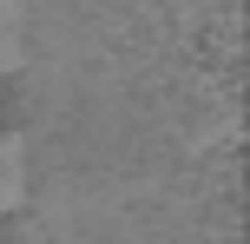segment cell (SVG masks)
Returning a JSON list of instances; mask_svg holds the SVG:
<instances>
[{
    "label": "cell",
    "instance_id": "1",
    "mask_svg": "<svg viewBox=\"0 0 250 244\" xmlns=\"http://www.w3.org/2000/svg\"><path fill=\"white\" fill-rule=\"evenodd\" d=\"M26 53H33V13H26V0H0V79L20 73Z\"/></svg>",
    "mask_w": 250,
    "mask_h": 244
},
{
    "label": "cell",
    "instance_id": "2",
    "mask_svg": "<svg viewBox=\"0 0 250 244\" xmlns=\"http://www.w3.org/2000/svg\"><path fill=\"white\" fill-rule=\"evenodd\" d=\"M26 185H33V165H26V139L0 132V218L26 205Z\"/></svg>",
    "mask_w": 250,
    "mask_h": 244
}]
</instances>
